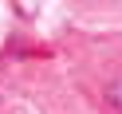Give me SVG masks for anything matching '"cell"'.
I'll use <instances>...</instances> for the list:
<instances>
[{
    "label": "cell",
    "instance_id": "cell-1",
    "mask_svg": "<svg viewBox=\"0 0 122 114\" xmlns=\"http://www.w3.org/2000/svg\"><path fill=\"white\" fill-rule=\"evenodd\" d=\"M106 98H110V102H114V106L122 110V79H114V83H110V90H106Z\"/></svg>",
    "mask_w": 122,
    "mask_h": 114
}]
</instances>
